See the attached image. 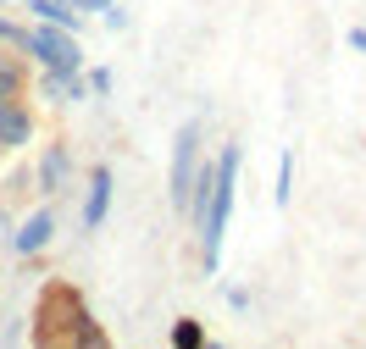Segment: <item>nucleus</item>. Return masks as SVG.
<instances>
[{"mask_svg": "<svg viewBox=\"0 0 366 349\" xmlns=\"http://www.w3.org/2000/svg\"><path fill=\"white\" fill-rule=\"evenodd\" d=\"M34 344H67V349H106L112 333L94 322L89 300L67 278H50L34 300Z\"/></svg>", "mask_w": 366, "mask_h": 349, "instance_id": "f257e3e1", "label": "nucleus"}, {"mask_svg": "<svg viewBox=\"0 0 366 349\" xmlns=\"http://www.w3.org/2000/svg\"><path fill=\"white\" fill-rule=\"evenodd\" d=\"M217 172H211V200H206V216H200V272H217L222 266V238H228V222H233V200H239V166H244V144H222L217 156Z\"/></svg>", "mask_w": 366, "mask_h": 349, "instance_id": "f03ea898", "label": "nucleus"}, {"mask_svg": "<svg viewBox=\"0 0 366 349\" xmlns=\"http://www.w3.org/2000/svg\"><path fill=\"white\" fill-rule=\"evenodd\" d=\"M11 50H23L28 67H61V72H78L89 61L84 45H78V34H67L56 23H34V17L11 28Z\"/></svg>", "mask_w": 366, "mask_h": 349, "instance_id": "7ed1b4c3", "label": "nucleus"}, {"mask_svg": "<svg viewBox=\"0 0 366 349\" xmlns=\"http://www.w3.org/2000/svg\"><path fill=\"white\" fill-rule=\"evenodd\" d=\"M206 122L200 116H189L178 122V133H172V161H167V200H172V216H183V200H189V183H194V166L206 156Z\"/></svg>", "mask_w": 366, "mask_h": 349, "instance_id": "20e7f679", "label": "nucleus"}, {"mask_svg": "<svg viewBox=\"0 0 366 349\" xmlns=\"http://www.w3.org/2000/svg\"><path fill=\"white\" fill-rule=\"evenodd\" d=\"M34 139H39V111L28 106V94L0 100V156H23Z\"/></svg>", "mask_w": 366, "mask_h": 349, "instance_id": "39448f33", "label": "nucleus"}, {"mask_svg": "<svg viewBox=\"0 0 366 349\" xmlns=\"http://www.w3.org/2000/svg\"><path fill=\"white\" fill-rule=\"evenodd\" d=\"M112 194H117V172L106 161H94L89 178H84V211H78V228H84V233L106 228V216H112Z\"/></svg>", "mask_w": 366, "mask_h": 349, "instance_id": "423d86ee", "label": "nucleus"}, {"mask_svg": "<svg viewBox=\"0 0 366 349\" xmlns=\"http://www.w3.org/2000/svg\"><path fill=\"white\" fill-rule=\"evenodd\" d=\"M72 172H78V166H72V144H45V150H39V161H34V194H45V200H61V194H67L72 188Z\"/></svg>", "mask_w": 366, "mask_h": 349, "instance_id": "0eeeda50", "label": "nucleus"}, {"mask_svg": "<svg viewBox=\"0 0 366 349\" xmlns=\"http://www.w3.org/2000/svg\"><path fill=\"white\" fill-rule=\"evenodd\" d=\"M34 94L50 100V106H84L89 100V84H84V67L78 72H61V67H34Z\"/></svg>", "mask_w": 366, "mask_h": 349, "instance_id": "6e6552de", "label": "nucleus"}, {"mask_svg": "<svg viewBox=\"0 0 366 349\" xmlns=\"http://www.w3.org/2000/svg\"><path fill=\"white\" fill-rule=\"evenodd\" d=\"M50 238H56V211L50 206H39V211H28L23 222H17V233H11V250H17V256H39V250H45Z\"/></svg>", "mask_w": 366, "mask_h": 349, "instance_id": "1a4fd4ad", "label": "nucleus"}, {"mask_svg": "<svg viewBox=\"0 0 366 349\" xmlns=\"http://www.w3.org/2000/svg\"><path fill=\"white\" fill-rule=\"evenodd\" d=\"M34 23H56V28H67V34H84V11L72 6V0H17Z\"/></svg>", "mask_w": 366, "mask_h": 349, "instance_id": "9d476101", "label": "nucleus"}, {"mask_svg": "<svg viewBox=\"0 0 366 349\" xmlns=\"http://www.w3.org/2000/svg\"><path fill=\"white\" fill-rule=\"evenodd\" d=\"M28 78H34V67H28L23 50H0V100L28 94Z\"/></svg>", "mask_w": 366, "mask_h": 349, "instance_id": "9b49d317", "label": "nucleus"}, {"mask_svg": "<svg viewBox=\"0 0 366 349\" xmlns=\"http://www.w3.org/2000/svg\"><path fill=\"white\" fill-rule=\"evenodd\" d=\"M295 200V156L283 150L277 156V178H272V206H289Z\"/></svg>", "mask_w": 366, "mask_h": 349, "instance_id": "f8f14e48", "label": "nucleus"}, {"mask_svg": "<svg viewBox=\"0 0 366 349\" xmlns=\"http://www.w3.org/2000/svg\"><path fill=\"white\" fill-rule=\"evenodd\" d=\"M172 349H206V322H194V316H183L178 327H172V338H167Z\"/></svg>", "mask_w": 366, "mask_h": 349, "instance_id": "ddd939ff", "label": "nucleus"}, {"mask_svg": "<svg viewBox=\"0 0 366 349\" xmlns=\"http://www.w3.org/2000/svg\"><path fill=\"white\" fill-rule=\"evenodd\" d=\"M84 84H89V100H106V94L117 89V72L112 67H89V61H84Z\"/></svg>", "mask_w": 366, "mask_h": 349, "instance_id": "4468645a", "label": "nucleus"}, {"mask_svg": "<svg viewBox=\"0 0 366 349\" xmlns=\"http://www.w3.org/2000/svg\"><path fill=\"white\" fill-rule=\"evenodd\" d=\"M100 23L112 28V34H122V28H128V11H122V6H117V0H112V6L100 11Z\"/></svg>", "mask_w": 366, "mask_h": 349, "instance_id": "2eb2a0df", "label": "nucleus"}, {"mask_svg": "<svg viewBox=\"0 0 366 349\" xmlns=\"http://www.w3.org/2000/svg\"><path fill=\"white\" fill-rule=\"evenodd\" d=\"M228 310H250V288H228Z\"/></svg>", "mask_w": 366, "mask_h": 349, "instance_id": "dca6fc26", "label": "nucleus"}, {"mask_svg": "<svg viewBox=\"0 0 366 349\" xmlns=\"http://www.w3.org/2000/svg\"><path fill=\"white\" fill-rule=\"evenodd\" d=\"M11 28H17V17H6V11H0V50H11Z\"/></svg>", "mask_w": 366, "mask_h": 349, "instance_id": "f3484780", "label": "nucleus"}, {"mask_svg": "<svg viewBox=\"0 0 366 349\" xmlns=\"http://www.w3.org/2000/svg\"><path fill=\"white\" fill-rule=\"evenodd\" d=\"M344 39H350V50H361V56H366V28H361V23L350 28V34H344Z\"/></svg>", "mask_w": 366, "mask_h": 349, "instance_id": "a211bd4d", "label": "nucleus"}, {"mask_svg": "<svg viewBox=\"0 0 366 349\" xmlns=\"http://www.w3.org/2000/svg\"><path fill=\"white\" fill-rule=\"evenodd\" d=\"M72 6H78V11H106L112 0H72Z\"/></svg>", "mask_w": 366, "mask_h": 349, "instance_id": "6ab92c4d", "label": "nucleus"}, {"mask_svg": "<svg viewBox=\"0 0 366 349\" xmlns=\"http://www.w3.org/2000/svg\"><path fill=\"white\" fill-rule=\"evenodd\" d=\"M0 228H6V216H0Z\"/></svg>", "mask_w": 366, "mask_h": 349, "instance_id": "aec40b11", "label": "nucleus"}, {"mask_svg": "<svg viewBox=\"0 0 366 349\" xmlns=\"http://www.w3.org/2000/svg\"><path fill=\"white\" fill-rule=\"evenodd\" d=\"M11 6H17V0H11Z\"/></svg>", "mask_w": 366, "mask_h": 349, "instance_id": "412c9836", "label": "nucleus"}]
</instances>
